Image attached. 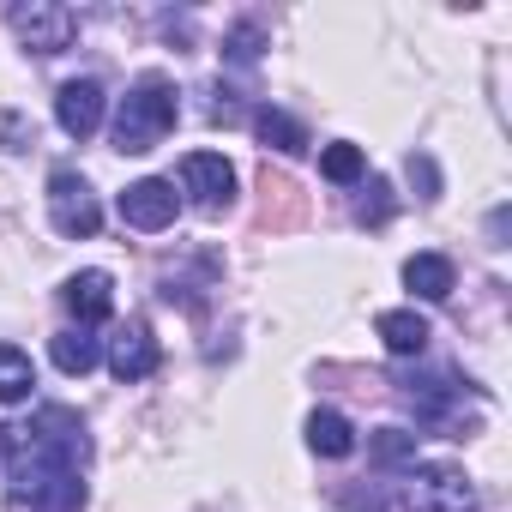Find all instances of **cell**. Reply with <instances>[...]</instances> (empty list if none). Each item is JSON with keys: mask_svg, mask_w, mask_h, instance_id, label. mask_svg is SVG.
Listing matches in <instances>:
<instances>
[{"mask_svg": "<svg viewBox=\"0 0 512 512\" xmlns=\"http://www.w3.org/2000/svg\"><path fill=\"white\" fill-rule=\"evenodd\" d=\"M175 121H181L175 85H169V79H145V85L127 91V103H121V115H115V151L145 157V151H157V145L175 133Z\"/></svg>", "mask_w": 512, "mask_h": 512, "instance_id": "cell-1", "label": "cell"}, {"mask_svg": "<svg viewBox=\"0 0 512 512\" xmlns=\"http://www.w3.org/2000/svg\"><path fill=\"white\" fill-rule=\"evenodd\" d=\"M49 217H55V229L73 235V241H91V235L103 229V205H97L91 181L73 175V169H55V175H49Z\"/></svg>", "mask_w": 512, "mask_h": 512, "instance_id": "cell-2", "label": "cell"}, {"mask_svg": "<svg viewBox=\"0 0 512 512\" xmlns=\"http://www.w3.org/2000/svg\"><path fill=\"white\" fill-rule=\"evenodd\" d=\"M404 506L410 512H476V488L452 464H422L404 482Z\"/></svg>", "mask_w": 512, "mask_h": 512, "instance_id": "cell-3", "label": "cell"}, {"mask_svg": "<svg viewBox=\"0 0 512 512\" xmlns=\"http://www.w3.org/2000/svg\"><path fill=\"white\" fill-rule=\"evenodd\" d=\"M7 25L19 31V43L25 49H37V55H61V49H73V13L67 7H55V0H31V7H13L7 13Z\"/></svg>", "mask_w": 512, "mask_h": 512, "instance_id": "cell-4", "label": "cell"}, {"mask_svg": "<svg viewBox=\"0 0 512 512\" xmlns=\"http://www.w3.org/2000/svg\"><path fill=\"white\" fill-rule=\"evenodd\" d=\"M121 223L127 229H145V235H157V229H169L175 223V211H181V193H175V181H157V175H145V181H133L121 199Z\"/></svg>", "mask_w": 512, "mask_h": 512, "instance_id": "cell-5", "label": "cell"}, {"mask_svg": "<svg viewBox=\"0 0 512 512\" xmlns=\"http://www.w3.org/2000/svg\"><path fill=\"white\" fill-rule=\"evenodd\" d=\"M181 187H187L193 205L211 211V217L235 205V169H229L217 151H193V157H181Z\"/></svg>", "mask_w": 512, "mask_h": 512, "instance_id": "cell-6", "label": "cell"}, {"mask_svg": "<svg viewBox=\"0 0 512 512\" xmlns=\"http://www.w3.org/2000/svg\"><path fill=\"white\" fill-rule=\"evenodd\" d=\"M55 121H61V133L91 139L97 121H103V85H97V79H67V85L55 91Z\"/></svg>", "mask_w": 512, "mask_h": 512, "instance_id": "cell-7", "label": "cell"}, {"mask_svg": "<svg viewBox=\"0 0 512 512\" xmlns=\"http://www.w3.org/2000/svg\"><path fill=\"white\" fill-rule=\"evenodd\" d=\"M61 302H67V314H73L79 326H97V320H109V308H115V278H109V272H79V278H67Z\"/></svg>", "mask_w": 512, "mask_h": 512, "instance_id": "cell-8", "label": "cell"}, {"mask_svg": "<svg viewBox=\"0 0 512 512\" xmlns=\"http://www.w3.org/2000/svg\"><path fill=\"white\" fill-rule=\"evenodd\" d=\"M109 368H115V380H145V374H157V338H151L145 320H133V326L109 344Z\"/></svg>", "mask_w": 512, "mask_h": 512, "instance_id": "cell-9", "label": "cell"}, {"mask_svg": "<svg viewBox=\"0 0 512 512\" xmlns=\"http://www.w3.org/2000/svg\"><path fill=\"white\" fill-rule=\"evenodd\" d=\"M404 284H410L422 302H446L452 284H458V272H452L446 253H410V260H404Z\"/></svg>", "mask_w": 512, "mask_h": 512, "instance_id": "cell-10", "label": "cell"}, {"mask_svg": "<svg viewBox=\"0 0 512 512\" xmlns=\"http://www.w3.org/2000/svg\"><path fill=\"white\" fill-rule=\"evenodd\" d=\"M374 332H380V344L392 350V356H422L428 350V320L422 314H410V308H392V314H380L374 320Z\"/></svg>", "mask_w": 512, "mask_h": 512, "instance_id": "cell-11", "label": "cell"}, {"mask_svg": "<svg viewBox=\"0 0 512 512\" xmlns=\"http://www.w3.org/2000/svg\"><path fill=\"white\" fill-rule=\"evenodd\" d=\"M308 446H314L320 458H350V452H356V428H350L338 410H314V416H308Z\"/></svg>", "mask_w": 512, "mask_h": 512, "instance_id": "cell-12", "label": "cell"}, {"mask_svg": "<svg viewBox=\"0 0 512 512\" xmlns=\"http://www.w3.org/2000/svg\"><path fill=\"white\" fill-rule=\"evenodd\" d=\"M37 386V368L19 344H0V404H25Z\"/></svg>", "mask_w": 512, "mask_h": 512, "instance_id": "cell-13", "label": "cell"}, {"mask_svg": "<svg viewBox=\"0 0 512 512\" xmlns=\"http://www.w3.org/2000/svg\"><path fill=\"white\" fill-rule=\"evenodd\" d=\"M253 133H260V145H272V151H284V157L308 151V133H302V121H290L284 109H260V115H253Z\"/></svg>", "mask_w": 512, "mask_h": 512, "instance_id": "cell-14", "label": "cell"}, {"mask_svg": "<svg viewBox=\"0 0 512 512\" xmlns=\"http://www.w3.org/2000/svg\"><path fill=\"white\" fill-rule=\"evenodd\" d=\"M49 356H55L61 374H91V368H97V338H91L85 326H79V332H55Z\"/></svg>", "mask_w": 512, "mask_h": 512, "instance_id": "cell-15", "label": "cell"}, {"mask_svg": "<svg viewBox=\"0 0 512 512\" xmlns=\"http://www.w3.org/2000/svg\"><path fill=\"white\" fill-rule=\"evenodd\" d=\"M260 193H266V223H278V229H284V223H296V217H302V193H296V181H284V175H272V169H266V175H260Z\"/></svg>", "mask_w": 512, "mask_h": 512, "instance_id": "cell-16", "label": "cell"}, {"mask_svg": "<svg viewBox=\"0 0 512 512\" xmlns=\"http://www.w3.org/2000/svg\"><path fill=\"white\" fill-rule=\"evenodd\" d=\"M362 169H368L362 145H326V151H320V175H326V181H356Z\"/></svg>", "mask_w": 512, "mask_h": 512, "instance_id": "cell-17", "label": "cell"}, {"mask_svg": "<svg viewBox=\"0 0 512 512\" xmlns=\"http://www.w3.org/2000/svg\"><path fill=\"white\" fill-rule=\"evenodd\" d=\"M410 446H416V434H404V428H380V440H374L380 464H398V458H410Z\"/></svg>", "mask_w": 512, "mask_h": 512, "instance_id": "cell-18", "label": "cell"}, {"mask_svg": "<svg viewBox=\"0 0 512 512\" xmlns=\"http://www.w3.org/2000/svg\"><path fill=\"white\" fill-rule=\"evenodd\" d=\"M368 193H374V199H362V223H386V211H392V199H386V193H392V187H386V181H374Z\"/></svg>", "mask_w": 512, "mask_h": 512, "instance_id": "cell-19", "label": "cell"}, {"mask_svg": "<svg viewBox=\"0 0 512 512\" xmlns=\"http://www.w3.org/2000/svg\"><path fill=\"white\" fill-rule=\"evenodd\" d=\"M253 55H260V31L241 25V31L229 37V61H253Z\"/></svg>", "mask_w": 512, "mask_h": 512, "instance_id": "cell-20", "label": "cell"}, {"mask_svg": "<svg viewBox=\"0 0 512 512\" xmlns=\"http://www.w3.org/2000/svg\"><path fill=\"white\" fill-rule=\"evenodd\" d=\"M0 139H13L7 151H25V145H31V133H25V121H19V115H0Z\"/></svg>", "mask_w": 512, "mask_h": 512, "instance_id": "cell-21", "label": "cell"}]
</instances>
